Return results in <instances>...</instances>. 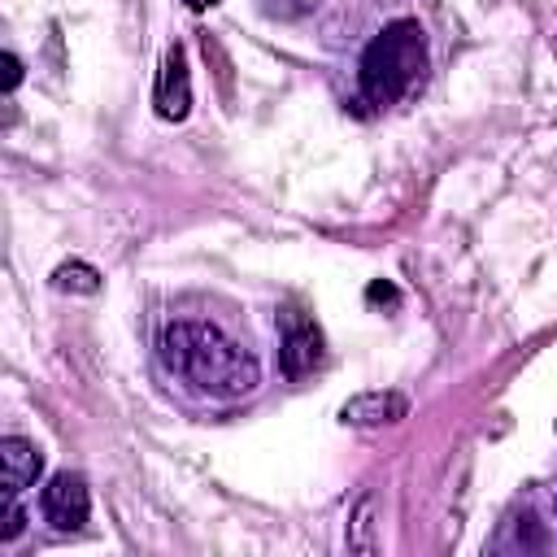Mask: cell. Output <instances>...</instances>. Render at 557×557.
<instances>
[{"instance_id": "3957f363", "label": "cell", "mask_w": 557, "mask_h": 557, "mask_svg": "<svg viewBox=\"0 0 557 557\" xmlns=\"http://www.w3.org/2000/svg\"><path fill=\"white\" fill-rule=\"evenodd\" d=\"M283 348H278V366L287 379H305L309 370H318L322 361V331L318 322H309L300 309H283Z\"/></svg>"}, {"instance_id": "6da1fadb", "label": "cell", "mask_w": 557, "mask_h": 557, "mask_svg": "<svg viewBox=\"0 0 557 557\" xmlns=\"http://www.w3.org/2000/svg\"><path fill=\"white\" fill-rule=\"evenodd\" d=\"M161 357L178 379L213 400H239L261 383L257 357L213 322H170L161 331Z\"/></svg>"}, {"instance_id": "7c38bea8", "label": "cell", "mask_w": 557, "mask_h": 557, "mask_svg": "<svg viewBox=\"0 0 557 557\" xmlns=\"http://www.w3.org/2000/svg\"><path fill=\"white\" fill-rule=\"evenodd\" d=\"M183 4H187V9H213L218 0H183Z\"/></svg>"}, {"instance_id": "5b68a950", "label": "cell", "mask_w": 557, "mask_h": 557, "mask_svg": "<svg viewBox=\"0 0 557 557\" xmlns=\"http://www.w3.org/2000/svg\"><path fill=\"white\" fill-rule=\"evenodd\" d=\"M152 104H157V113L165 122H183L191 113V74H187V52L183 48H170L165 52L161 74H157Z\"/></svg>"}, {"instance_id": "7a4b0ae2", "label": "cell", "mask_w": 557, "mask_h": 557, "mask_svg": "<svg viewBox=\"0 0 557 557\" xmlns=\"http://www.w3.org/2000/svg\"><path fill=\"white\" fill-rule=\"evenodd\" d=\"M426 74V35L418 22L400 17L392 26H383L366 52H361V65H357V83H361V96L379 109L405 100Z\"/></svg>"}, {"instance_id": "ba28073f", "label": "cell", "mask_w": 557, "mask_h": 557, "mask_svg": "<svg viewBox=\"0 0 557 557\" xmlns=\"http://www.w3.org/2000/svg\"><path fill=\"white\" fill-rule=\"evenodd\" d=\"M348 553H379V522H374V496H361L348 522Z\"/></svg>"}, {"instance_id": "8992f818", "label": "cell", "mask_w": 557, "mask_h": 557, "mask_svg": "<svg viewBox=\"0 0 557 557\" xmlns=\"http://www.w3.org/2000/svg\"><path fill=\"white\" fill-rule=\"evenodd\" d=\"M39 474H44V453L22 435H4L0 440V487H4V496H17Z\"/></svg>"}, {"instance_id": "8fae6325", "label": "cell", "mask_w": 557, "mask_h": 557, "mask_svg": "<svg viewBox=\"0 0 557 557\" xmlns=\"http://www.w3.org/2000/svg\"><path fill=\"white\" fill-rule=\"evenodd\" d=\"M17 78H22V61H17L13 52H4V91H13Z\"/></svg>"}, {"instance_id": "30bf717a", "label": "cell", "mask_w": 557, "mask_h": 557, "mask_svg": "<svg viewBox=\"0 0 557 557\" xmlns=\"http://www.w3.org/2000/svg\"><path fill=\"white\" fill-rule=\"evenodd\" d=\"M22 522H26V513L17 509V496H4V527H0V540H17V535H22Z\"/></svg>"}, {"instance_id": "52a82bcc", "label": "cell", "mask_w": 557, "mask_h": 557, "mask_svg": "<svg viewBox=\"0 0 557 557\" xmlns=\"http://www.w3.org/2000/svg\"><path fill=\"white\" fill-rule=\"evenodd\" d=\"M405 413H409V400L400 392H361V396L339 405V422L344 426H392Z\"/></svg>"}, {"instance_id": "9c48e42d", "label": "cell", "mask_w": 557, "mask_h": 557, "mask_svg": "<svg viewBox=\"0 0 557 557\" xmlns=\"http://www.w3.org/2000/svg\"><path fill=\"white\" fill-rule=\"evenodd\" d=\"M52 283H57L61 292H83V296L100 292V274H96L91 265H83V261H70V265H61V270L52 274Z\"/></svg>"}, {"instance_id": "277c9868", "label": "cell", "mask_w": 557, "mask_h": 557, "mask_svg": "<svg viewBox=\"0 0 557 557\" xmlns=\"http://www.w3.org/2000/svg\"><path fill=\"white\" fill-rule=\"evenodd\" d=\"M39 505H44V518H48L57 531H78V527L87 522V513H91V496H87L83 474H70V470L52 474V479L44 483Z\"/></svg>"}]
</instances>
